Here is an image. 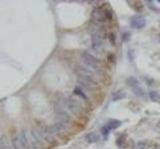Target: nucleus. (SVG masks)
Segmentation results:
<instances>
[{
  "label": "nucleus",
  "instance_id": "f257e3e1",
  "mask_svg": "<svg viewBox=\"0 0 160 149\" xmlns=\"http://www.w3.org/2000/svg\"><path fill=\"white\" fill-rule=\"evenodd\" d=\"M91 40H92V49L95 52H100L101 48L103 46V38H104V32L99 27L95 26L91 30Z\"/></svg>",
  "mask_w": 160,
  "mask_h": 149
},
{
  "label": "nucleus",
  "instance_id": "f03ea898",
  "mask_svg": "<svg viewBox=\"0 0 160 149\" xmlns=\"http://www.w3.org/2000/svg\"><path fill=\"white\" fill-rule=\"evenodd\" d=\"M66 109L75 114H79L83 111V105L77 99L70 96L66 99Z\"/></svg>",
  "mask_w": 160,
  "mask_h": 149
},
{
  "label": "nucleus",
  "instance_id": "7ed1b4c3",
  "mask_svg": "<svg viewBox=\"0 0 160 149\" xmlns=\"http://www.w3.org/2000/svg\"><path fill=\"white\" fill-rule=\"evenodd\" d=\"M126 83H127L128 86H130V88L132 89L133 93H134L135 95H137L138 97H144V96H145L144 89L139 85V83H138V81L135 78H132V77L128 78Z\"/></svg>",
  "mask_w": 160,
  "mask_h": 149
},
{
  "label": "nucleus",
  "instance_id": "20e7f679",
  "mask_svg": "<svg viewBox=\"0 0 160 149\" xmlns=\"http://www.w3.org/2000/svg\"><path fill=\"white\" fill-rule=\"evenodd\" d=\"M78 84L81 86L83 90H88V91H94L96 90L97 86H98V83L91 80H87V79H83V78H78Z\"/></svg>",
  "mask_w": 160,
  "mask_h": 149
},
{
  "label": "nucleus",
  "instance_id": "39448f33",
  "mask_svg": "<svg viewBox=\"0 0 160 149\" xmlns=\"http://www.w3.org/2000/svg\"><path fill=\"white\" fill-rule=\"evenodd\" d=\"M30 142H31L32 149H41L42 148V138L39 135L36 129L30 130Z\"/></svg>",
  "mask_w": 160,
  "mask_h": 149
},
{
  "label": "nucleus",
  "instance_id": "423d86ee",
  "mask_svg": "<svg viewBox=\"0 0 160 149\" xmlns=\"http://www.w3.org/2000/svg\"><path fill=\"white\" fill-rule=\"evenodd\" d=\"M92 18L94 21L97 23H102L107 20V16H106V12L104 9H102L101 7H97L92 11Z\"/></svg>",
  "mask_w": 160,
  "mask_h": 149
},
{
  "label": "nucleus",
  "instance_id": "0eeeda50",
  "mask_svg": "<svg viewBox=\"0 0 160 149\" xmlns=\"http://www.w3.org/2000/svg\"><path fill=\"white\" fill-rule=\"evenodd\" d=\"M145 24H146V20L141 15H135L130 19V25L135 29H141L145 26Z\"/></svg>",
  "mask_w": 160,
  "mask_h": 149
},
{
  "label": "nucleus",
  "instance_id": "6e6552de",
  "mask_svg": "<svg viewBox=\"0 0 160 149\" xmlns=\"http://www.w3.org/2000/svg\"><path fill=\"white\" fill-rule=\"evenodd\" d=\"M56 119H57V121L70 123L71 117L66 110H61V111H56Z\"/></svg>",
  "mask_w": 160,
  "mask_h": 149
},
{
  "label": "nucleus",
  "instance_id": "1a4fd4ad",
  "mask_svg": "<svg viewBox=\"0 0 160 149\" xmlns=\"http://www.w3.org/2000/svg\"><path fill=\"white\" fill-rule=\"evenodd\" d=\"M19 141H20V144H21L23 149H30L27 135H26V133H25L24 130L21 131V133H20V135H19Z\"/></svg>",
  "mask_w": 160,
  "mask_h": 149
},
{
  "label": "nucleus",
  "instance_id": "9d476101",
  "mask_svg": "<svg viewBox=\"0 0 160 149\" xmlns=\"http://www.w3.org/2000/svg\"><path fill=\"white\" fill-rule=\"evenodd\" d=\"M85 139H86L88 143H95V142H97L99 140V136L97 135L95 132H90V133L86 134Z\"/></svg>",
  "mask_w": 160,
  "mask_h": 149
},
{
  "label": "nucleus",
  "instance_id": "9b49d317",
  "mask_svg": "<svg viewBox=\"0 0 160 149\" xmlns=\"http://www.w3.org/2000/svg\"><path fill=\"white\" fill-rule=\"evenodd\" d=\"M121 124H122V123H121L120 120H117V119H110V120H108V122H107L106 126H108L110 129H116V128L121 126Z\"/></svg>",
  "mask_w": 160,
  "mask_h": 149
},
{
  "label": "nucleus",
  "instance_id": "f8f14e48",
  "mask_svg": "<svg viewBox=\"0 0 160 149\" xmlns=\"http://www.w3.org/2000/svg\"><path fill=\"white\" fill-rule=\"evenodd\" d=\"M124 97H126V93L123 91V90H117V91H115L113 95H112V100H114V101H117L119 99H122Z\"/></svg>",
  "mask_w": 160,
  "mask_h": 149
},
{
  "label": "nucleus",
  "instance_id": "ddd939ff",
  "mask_svg": "<svg viewBox=\"0 0 160 149\" xmlns=\"http://www.w3.org/2000/svg\"><path fill=\"white\" fill-rule=\"evenodd\" d=\"M149 97L152 101L154 102H158L160 104V94L158 91H155V90H151L149 93Z\"/></svg>",
  "mask_w": 160,
  "mask_h": 149
},
{
  "label": "nucleus",
  "instance_id": "4468645a",
  "mask_svg": "<svg viewBox=\"0 0 160 149\" xmlns=\"http://www.w3.org/2000/svg\"><path fill=\"white\" fill-rule=\"evenodd\" d=\"M74 94L78 96H80L81 99H83L84 100H88V97H87V95H85V93L83 91V90L81 88H75L74 89Z\"/></svg>",
  "mask_w": 160,
  "mask_h": 149
},
{
  "label": "nucleus",
  "instance_id": "2eb2a0df",
  "mask_svg": "<svg viewBox=\"0 0 160 149\" xmlns=\"http://www.w3.org/2000/svg\"><path fill=\"white\" fill-rule=\"evenodd\" d=\"M12 145H13V149H23L20 141H19V137H14L12 139Z\"/></svg>",
  "mask_w": 160,
  "mask_h": 149
},
{
  "label": "nucleus",
  "instance_id": "dca6fc26",
  "mask_svg": "<svg viewBox=\"0 0 160 149\" xmlns=\"http://www.w3.org/2000/svg\"><path fill=\"white\" fill-rule=\"evenodd\" d=\"M108 40L110 41L111 45H115V43H116V38H115V34H113V33H110L109 35H108Z\"/></svg>",
  "mask_w": 160,
  "mask_h": 149
},
{
  "label": "nucleus",
  "instance_id": "f3484780",
  "mask_svg": "<svg viewBox=\"0 0 160 149\" xmlns=\"http://www.w3.org/2000/svg\"><path fill=\"white\" fill-rule=\"evenodd\" d=\"M109 130H110V128L108 126H106V125H104V126L101 128V133H102V135H108L109 134Z\"/></svg>",
  "mask_w": 160,
  "mask_h": 149
},
{
  "label": "nucleus",
  "instance_id": "a211bd4d",
  "mask_svg": "<svg viewBox=\"0 0 160 149\" xmlns=\"http://www.w3.org/2000/svg\"><path fill=\"white\" fill-rule=\"evenodd\" d=\"M129 39H130V33H128V32H124L123 34H122V41L127 42Z\"/></svg>",
  "mask_w": 160,
  "mask_h": 149
},
{
  "label": "nucleus",
  "instance_id": "6ab92c4d",
  "mask_svg": "<svg viewBox=\"0 0 160 149\" xmlns=\"http://www.w3.org/2000/svg\"><path fill=\"white\" fill-rule=\"evenodd\" d=\"M144 81H147V84H148L149 86H152V85L154 84V81H153L152 79H149L148 77H144Z\"/></svg>",
  "mask_w": 160,
  "mask_h": 149
},
{
  "label": "nucleus",
  "instance_id": "aec40b11",
  "mask_svg": "<svg viewBox=\"0 0 160 149\" xmlns=\"http://www.w3.org/2000/svg\"><path fill=\"white\" fill-rule=\"evenodd\" d=\"M128 57H129L130 61H133V59H134V54H133L132 50H129V52H128Z\"/></svg>",
  "mask_w": 160,
  "mask_h": 149
},
{
  "label": "nucleus",
  "instance_id": "412c9836",
  "mask_svg": "<svg viewBox=\"0 0 160 149\" xmlns=\"http://www.w3.org/2000/svg\"><path fill=\"white\" fill-rule=\"evenodd\" d=\"M158 2H159V3H160V0H159V1H158Z\"/></svg>",
  "mask_w": 160,
  "mask_h": 149
}]
</instances>
